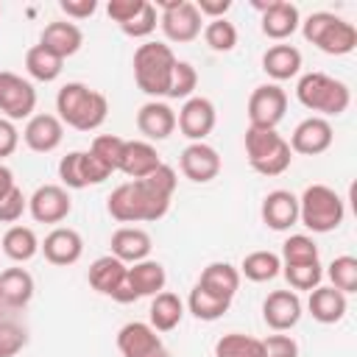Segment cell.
Masks as SVG:
<instances>
[{
    "instance_id": "1",
    "label": "cell",
    "mask_w": 357,
    "mask_h": 357,
    "mask_svg": "<svg viewBox=\"0 0 357 357\" xmlns=\"http://www.w3.org/2000/svg\"><path fill=\"white\" fill-rule=\"evenodd\" d=\"M176 170L170 165H159L153 173L137 181H126L112 190L106 198V209L117 223H153L162 220L170 209L176 192Z\"/></svg>"
},
{
    "instance_id": "2",
    "label": "cell",
    "mask_w": 357,
    "mask_h": 357,
    "mask_svg": "<svg viewBox=\"0 0 357 357\" xmlns=\"http://www.w3.org/2000/svg\"><path fill=\"white\" fill-rule=\"evenodd\" d=\"M56 117L75 128V131H95L103 126L109 114V100L103 92L81 84V81H67L59 95H56Z\"/></svg>"
},
{
    "instance_id": "3",
    "label": "cell",
    "mask_w": 357,
    "mask_h": 357,
    "mask_svg": "<svg viewBox=\"0 0 357 357\" xmlns=\"http://www.w3.org/2000/svg\"><path fill=\"white\" fill-rule=\"evenodd\" d=\"M176 61H178V59L173 56L170 45H165V42H142V45L134 50V61H131L137 86H139L148 98H153V100L165 98Z\"/></svg>"
},
{
    "instance_id": "4",
    "label": "cell",
    "mask_w": 357,
    "mask_h": 357,
    "mask_svg": "<svg viewBox=\"0 0 357 357\" xmlns=\"http://www.w3.org/2000/svg\"><path fill=\"white\" fill-rule=\"evenodd\" d=\"M296 98L304 109L318 112V117H337L351 103L349 86L326 73H304L296 84Z\"/></svg>"
},
{
    "instance_id": "5",
    "label": "cell",
    "mask_w": 357,
    "mask_h": 357,
    "mask_svg": "<svg viewBox=\"0 0 357 357\" xmlns=\"http://www.w3.org/2000/svg\"><path fill=\"white\" fill-rule=\"evenodd\" d=\"M245 156L248 165L259 173V176H282L290 162H293V151L287 145V139L276 131V128H259V126H248L245 128Z\"/></svg>"
},
{
    "instance_id": "6",
    "label": "cell",
    "mask_w": 357,
    "mask_h": 357,
    "mask_svg": "<svg viewBox=\"0 0 357 357\" xmlns=\"http://www.w3.org/2000/svg\"><path fill=\"white\" fill-rule=\"evenodd\" d=\"M343 215H346L343 198L326 184H310L298 198V220L312 234L335 231L343 223Z\"/></svg>"
},
{
    "instance_id": "7",
    "label": "cell",
    "mask_w": 357,
    "mask_h": 357,
    "mask_svg": "<svg viewBox=\"0 0 357 357\" xmlns=\"http://www.w3.org/2000/svg\"><path fill=\"white\" fill-rule=\"evenodd\" d=\"M301 33L329 56H346L357 47V28L329 11H315L301 22Z\"/></svg>"
},
{
    "instance_id": "8",
    "label": "cell",
    "mask_w": 357,
    "mask_h": 357,
    "mask_svg": "<svg viewBox=\"0 0 357 357\" xmlns=\"http://www.w3.org/2000/svg\"><path fill=\"white\" fill-rule=\"evenodd\" d=\"M153 8H159V28L170 42L184 45V42H192L195 36H201L204 17L198 14L195 3H190V0H156Z\"/></svg>"
},
{
    "instance_id": "9",
    "label": "cell",
    "mask_w": 357,
    "mask_h": 357,
    "mask_svg": "<svg viewBox=\"0 0 357 357\" xmlns=\"http://www.w3.org/2000/svg\"><path fill=\"white\" fill-rule=\"evenodd\" d=\"M126 276H128V265L120 262V259L112 257V254L98 257V259L89 265V271H86V279H89L92 290H98L100 296H109V298H114V301H120V304H131V301H137V298H134V293H131Z\"/></svg>"
},
{
    "instance_id": "10",
    "label": "cell",
    "mask_w": 357,
    "mask_h": 357,
    "mask_svg": "<svg viewBox=\"0 0 357 357\" xmlns=\"http://www.w3.org/2000/svg\"><path fill=\"white\" fill-rule=\"evenodd\" d=\"M36 109V89L28 78L0 70V114L6 120H28Z\"/></svg>"
},
{
    "instance_id": "11",
    "label": "cell",
    "mask_w": 357,
    "mask_h": 357,
    "mask_svg": "<svg viewBox=\"0 0 357 357\" xmlns=\"http://www.w3.org/2000/svg\"><path fill=\"white\" fill-rule=\"evenodd\" d=\"M109 176L112 173L89 151H70L59 162V178H61V187L67 190H84V187L106 181Z\"/></svg>"
},
{
    "instance_id": "12",
    "label": "cell",
    "mask_w": 357,
    "mask_h": 357,
    "mask_svg": "<svg viewBox=\"0 0 357 357\" xmlns=\"http://www.w3.org/2000/svg\"><path fill=\"white\" fill-rule=\"evenodd\" d=\"M287 112V92L279 84H259L248 98V126L276 128Z\"/></svg>"
},
{
    "instance_id": "13",
    "label": "cell",
    "mask_w": 357,
    "mask_h": 357,
    "mask_svg": "<svg viewBox=\"0 0 357 357\" xmlns=\"http://www.w3.org/2000/svg\"><path fill=\"white\" fill-rule=\"evenodd\" d=\"M117 351L123 357H167L159 332L145 321H128L117 332Z\"/></svg>"
},
{
    "instance_id": "14",
    "label": "cell",
    "mask_w": 357,
    "mask_h": 357,
    "mask_svg": "<svg viewBox=\"0 0 357 357\" xmlns=\"http://www.w3.org/2000/svg\"><path fill=\"white\" fill-rule=\"evenodd\" d=\"M215 123H218L215 103H212L209 98H201V95L187 98L184 106H181L178 114H176L178 131H181L187 139H192V142H204V139L212 134Z\"/></svg>"
},
{
    "instance_id": "15",
    "label": "cell",
    "mask_w": 357,
    "mask_h": 357,
    "mask_svg": "<svg viewBox=\"0 0 357 357\" xmlns=\"http://www.w3.org/2000/svg\"><path fill=\"white\" fill-rule=\"evenodd\" d=\"M251 6L262 14V33L273 42H284L301 25L298 8L287 0H254Z\"/></svg>"
},
{
    "instance_id": "16",
    "label": "cell",
    "mask_w": 357,
    "mask_h": 357,
    "mask_svg": "<svg viewBox=\"0 0 357 357\" xmlns=\"http://www.w3.org/2000/svg\"><path fill=\"white\" fill-rule=\"evenodd\" d=\"M28 212L36 223H61L73 212V198L61 184H42L28 198Z\"/></svg>"
},
{
    "instance_id": "17",
    "label": "cell",
    "mask_w": 357,
    "mask_h": 357,
    "mask_svg": "<svg viewBox=\"0 0 357 357\" xmlns=\"http://www.w3.org/2000/svg\"><path fill=\"white\" fill-rule=\"evenodd\" d=\"M332 139H335V131H332L329 120L312 114V117H304V120L293 128L287 145H290L293 153H301V156H318V153L329 151Z\"/></svg>"
},
{
    "instance_id": "18",
    "label": "cell",
    "mask_w": 357,
    "mask_h": 357,
    "mask_svg": "<svg viewBox=\"0 0 357 357\" xmlns=\"http://www.w3.org/2000/svg\"><path fill=\"white\" fill-rule=\"evenodd\" d=\"M39 251L45 254V259L50 265H59V268H67V265H75L84 254V240L75 229L70 226H56L53 231L45 234V240L39 243Z\"/></svg>"
},
{
    "instance_id": "19",
    "label": "cell",
    "mask_w": 357,
    "mask_h": 357,
    "mask_svg": "<svg viewBox=\"0 0 357 357\" xmlns=\"http://www.w3.org/2000/svg\"><path fill=\"white\" fill-rule=\"evenodd\" d=\"M178 167L190 181L206 184L220 173V153L206 142H190L178 156Z\"/></svg>"
},
{
    "instance_id": "20",
    "label": "cell",
    "mask_w": 357,
    "mask_h": 357,
    "mask_svg": "<svg viewBox=\"0 0 357 357\" xmlns=\"http://www.w3.org/2000/svg\"><path fill=\"white\" fill-rule=\"evenodd\" d=\"M262 318L273 332H287L301 321V298L296 290H273L262 301Z\"/></svg>"
},
{
    "instance_id": "21",
    "label": "cell",
    "mask_w": 357,
    "mask_h": 357,
    "mask_svg": "<svg viewBox=\"0 0 357 357\" xmlns=\"http://www.w3.org/2000/svg\"><path fill=\"white\" fill-rule=\"evenodd\" d=\"M22 139L31 151L36 153H50L61 145L64 139V123L56 114H31L25 128H22Z\"/></svg>"
},
{
    "instance_id": "22",
    "label": "cell",
    "mask_w": 357,
    "mask_h": 357,
    "mask_svg": "<svg viewBox=\"0 0 357 357\" xmlns=\"http://www.w3.org/2000/svg\"><path fill=\"white\" fill-rule=\"evenodd\" d=\"M262 223L273 231H287L298 223V198L290 190H273L262 198L259 206Z\"/></svg>"
},
{
    "instance_id": "23",
    "label": "cell",
    "mask_w": 357,
    "mask_h": 357,
    "mask_svg": "<svg viewBox=\"0 0 357 357\" xmlns=\"http://www.w3.org/2000/svg\"><path fill=\"white\" fill-rule=\"evenodd\" d=\"M39 45L45 50H50L53 56H59L61 61L75 56L84 45V33L75 22H67V20H59V22H47L39 33Z\"/></svg>"
},
{
    "instance_id": "24",
    "label": "cell",
    "mask_w": 357,
    "mask_h": 357,
    "mask_svg": "<svg viewBox=\"0 0 357 357\" xmlns=\"http://www.w3.org/2000/svg\"><path fill=\"white\" fill-rule=\"evenodd\" d=\"M109 245H112V257H117V259L126 262V265H134V262L148 259V254H151V248H153V240H151V234H148L145 229H139V226H120V229L112 234Z\"/></svg>"
},
{
    "instance_id": "25",
    "label": "cell",
    "mask_w": 357,
    "mask_h": 357,
    "mask_svg": "<svg viewBox=\"0 0 357 357\" xmlns=\"http://www.w3.org/2000/svg\"><path fill=\"white\" fill-rule=\"evenodd\" d=\"M137 128L148 142L167 139L176 131V112L162 100H148L137 112Z\"/></svg>"
},
{
    "instance_id": "26",
    "label": "cell",
    "mask_w": 357,
    "mask_h": 357,
    "mask_svg": "<svg viewBox=\"0 0 357 357\" xmlns=\"http://www.w3.org/2000/svg\"><path fill=\"white\" fill-rule=\"evenodd\" d=\"M162 165L156 148L148 139H126L123 145V159H120V173H126L131 181L145 178Z\"/></svg>"
},
{
    "instance_id": "27",
    "label": "cell",
    "mask_w": 357,
    "mask_h": 357,
    "mask_svg": "<svg viewBox=\"0 0 357 357\" xmlns=\"http://www.w3.org/2000/svg\"><path fill=\"white\" fill-rule=\"evenodd\" d=\"M134 298H142V296H156L165 290L167 284V273H165V265L156 262V259H142V262H134L128 265V276H126Z\"/></svg>"
},
{
    "instance_id": "28",
    "label": "cell",
    "mask_w": 357,
    "mask_h": 357,
    "mask_svg": "<svg viewBox=\"0 0 357 357\" xmlns=\"http://www.w3.org/2000/svg\"><path fill=\"white\" fill-rule=\"evenodd\" d=\"M262 70L265 75H271L273 81H287V78H296L298 70H301V50L296 45H271L265 53H262Z\"/></svg>"
},
{
    "instance_id": "29",
    "label": "cell",
    "mask_w": 357,
    "mask_h": 357,
    "mask_svg": "<svg viewBox=\"0 0 357 357\" xmlns=\"http://www.w3.org/2000/svg\"><path fill=\"white\" fill-rule=\"evenodd\" d=\"M346 296L340 290H335L332 284L329 287H315L310 290V301H307V310L310 315L318 321V324H337L343 315H346Z\"/></svg>"
},
{
    "instance_id": "30",
    "label": "cell",
    "mask_w": 357,
    "mask_h": 357,
    "mask_svg": "<svg viewBox=\"0 0 357 357\" xmlns=\"http://www.w3.org/2000/svg\"><path fill=\"white\" fill-rule=\"evenodd\" d=\"M184 318V301L170 293V290H162L151 298V310H148V324L156 329V332H170L181 324Z\"/></svg>"
},
{
    "instance_id": "31",
    "label": "cell",
    "mask_w": 357,
    "mask_h": 357,
    "mask_svg": "<svg viewBox=\"0 0 357 357\" xmlns=\"http://www.w3.org/2000/svg\"><path fill=\"white\" fill-rule=\"evenodd\" d=\"M195 284H201L204 290H209V293L231 301L234 293H237V287H240V271L234 265H229V262H209L201 271V279Z\"/></svg>"
},
{
    "instance_id": "32",
    "label": "cell",
    "mask_w": 357,
    "mask_h": 357,
    "mask_svg": "<svg viewBox=\"0 0 357 357\" xmlns=\"http://www.w3.org/2000/svg\"><path fill=\"white\" fill-rule=\"evenodd\" d=\"M0 298L6 307H25L33 298V276L25 268H6L0 273Z\"/></svg>"
},
{
    "instance_id": "33",
    "label": "cell",
    "mask_w": 357,
    "mask_h": 357,
    "mask_svg": "<svg viewBox=\"0 0 357 357\" xmlns=\"http://www.w3.org/2000/svg\"><path fill=\"white\" fill-rule=\"evenodd\" d=\"M0 245H3V254L8 259H14V262H28L39 251V240H36V231L31 226H11V229H6Z\"/></svg>"
},
{
    "instance_id": "34",
    "label": "cell",
    "mask_w": 357,
    "mask_h": 357,
    "mask_svg": "<svg viewBox=\"0 0 357 357\" xmlns=\"http://www.w3.org/2000/svg\"><path fill=\"white\" fill-rule=\"evenodd\" d=\"M237 271L248 282H271L282 273V259L273 251H251L243 257V265Z\"/></svg>"
},
{
    "instance_id": "35",
    "label": "cell",
    "mask_w": 357,
    "mask_h": 357,
    "mask_svg": "<svg viewBox=\"0 0 357 357\" xmlns=\"http://www.w3.org/2000/svg\"><path fill=\"white\" fill-rule=\"evenodd\" d=\"M229 307H231L229 298H220V296L204 290L201 284H195V287L190 290V296H187V310H190L198 321H218V318H223V315L229 312Z\"/></svg>"
},
{
    "instance_id": "36",
    "label": "cell",
    "mask_w": 357,
    "mask_h": 357,
    "mask_svg": "<svg viewBox=\"0 0 357 357\" xmlns=\"http://www.w3.org/2000/svg\"><path fill=\"white\" fill-rule=\"evenodd\" d=\"M25 70H28L31 78H36V81H42V84H50V81H56V78L61 75L64 61H61L59 56H53L50 50H45L42 45H33V47H28V53H25Z\"/></svg>"
},
{
    "instance_id": "37",
    "label": "cell",
    "mask_w": 357,
    "mask_h": 357,
    "mask_svg": "<svg viewBox=\"0 0 357 357\" xmlns=\"http://www.w3.org/2000/svg\"><path fill=\"white\" fill-rule=\"evenodd\" d=\"M215 357H265L262 340L243 335V332H229L215 340Z\"/></svg>"
},
{
    "instance_id": "38",
    "label": "cell",
    "mask_w": 357,
    "mask_h": 357,
    "mask_svg": "<svg viewBox=\"0 0 357 357\" xmlns=\"http://www.w3.org/2000/svg\"><path fill=\"white\" fill-rule=\"evenodd\" d=\"M282 265H307L318 262V245L310 234H290L282 243Z\"/></svg>"
},
{
    "instance_id": "39",
    "label": "cell",
    "mask_w": 357,
    "mask_h": 357,
    "mask_svg": "<svg viewBox=\"0 0 357 357\" xmlns=\"http://www.w3.org/2000/svg\"><path fill=\"white\" fill-rule=\"evenodd\" d=\"M326 276L332 282L335 290H340L343 296L349 293H357V259L351 254H340L329 262L326 268Z\"/></svg>"
},
{
    "instance_id": "40",
    "label": "cell",
    "mask_w": 357,
    "mask_h": 357,
    "mask_svg": "<svg viewBox=\"0 0 357 357\" xmlns=\"http://www.w3.org/2000/svg\"><path fill=\"white\" fill-rule=\"evenodd\" d=\"M123 145H126L123 137H117V134H100V137L92 139L89 153H92L109 173H117V170H120V159H123Z\"/></svg>"
},
{
    "instance_id": "41",
    "label": "cell",
    "mask_w": 357,
    "mask_h": 357,
    "mask_svg": "<svg viewBox=\"0 0 357 357\" xmlns=\"http://www.w3.org/2000/svg\"><path fill=\"white\" fill-rule=\"evenodd\" d=\"M204 42H206L215 53H229V50H234V45H237V28H234V22H229L226 17L209 20V22L204 25Z\"/></svg>"
},
{
    "instance_id": "42",
    "label": "cell",
    "mask_w": 357,
    "mask_h": 357,
    "mask_svg": "<svg viewBox=\"0 0 357 357\" xmlns=\"http://www.w3.org/2000/svg\"><path fill=\"white\" fill-rule=\"evenodd\" d=\"M198 86V73L190 61H176L173 67V75H170V84H167V95L165 98H173V100H187L192 98Z\"/></svg>"
},
{
    "instance_id": "43",
    "label": "cell",
    "mask_w": 357,
    "mask_h": 357,
    "mask_svg": "<svg viewBox=\"0 0 357 357\" xmlns=\"http://www.w3.org/2000/svg\"><path fill=\"white\" fill-rule=\"evenodd\" d=\"M282 273L293 290H315L321 287L324 271L321 262H307V265H282Z\"/></svg>"
},
{
    "instance_id": "44",
    "label": "cell",
    "mask_w": 357,
    "mask_h": 357,
    "mask_svg": "<svg viewBox=\"0 0 357 357\" xmlns=\"http://www.w3.org/2000/svg\"><path fill=\"white\" fill-rule=\"evenodd\" d=\"M156 25H159V14H156L153 3L145 0V6L139 8V14L131 17L126 25H120V31H123L126 36H131V39H145V36H151V33L156 31Z\"/></svg>"
},
{
    "instance_id": "45",
    "label": "cell",
    "mask_w": 357,
    "mask_h": 357,
    "mask_svg": "<svg viewBox=\"0 0 357 357\" xmlns=\"http://www.w3.org/2000/svg\"><path fill=\"white\" fill-rule=\"evenodd\" d=\"M28 346V332L17 321H0V357H17Z\"/></svg>"
},
{
    "instance_id": "46",
    "label": "cell",
    "mask_w": 357,
    "mask_h": 357,
    "mask_svg": "<svg viewBox=\"0 0 357 357\" xmlns=\"http://www.w3.org/2000/svg\"><path fill=\"white\" fill-rule=\"evenodd\" d=\"M28 209V198L22 195L20 187H14L3 201H0V223H17Z\"/></svg>"
},
{
    "instance_id": "47",
    "label": "cell",
    "mask_w": 357,
    "mask_h": 357,
    "mask_svg": "<svg viewBox=\"0 0 357 357\" xmlns=\"http://www.w3.org/2000/svg\"><path fill=\"white\" fill-rule=\"evenodd\" d=\"M262 349H265V357H298V343L282 332L268 335L262 340Z\"/></svg>"
},
{
    "instance_id": "48",
    "label": "cell",
    "mask_w": 357,
    "mask_h": 357,
    "mask_svg": "<svg viewBox=\"0 0 357 357\" xmlns=\"http://www.w3.org/2000/svg\"><path fill=\"white\" fill-rule=\"evenodd\" d=\"M142 6H145V0H109V3H106V14H109L117 25H126L131 17L139 14Z\"/></svg>"
},
{
    "instance_id": "49",
    "label": "cell",
    "mask_w": 357,
    "mask_h": 357,
    "mask_svg": "<svg viewBox=\"0 0 357 357\" xmlns=\"http://www.w3.org/2000/svg\"><path fill=\"white\" fill-rule=\"evenodd\" d=\"M17 145H20V131H17V126H14L11 120L0 117V159L11 156V153L17 151Z\"/></svg>"
},
{
    "instance_id": "50",
    "label": "cell",
    "mask_w": 357,
    "mask_h": 357,
    "mask_svg": "<svg viewBox=\"0 0 357 357\" xmlns=\"http://www.w3.org/2000/svg\"><path fill=\"white\" fill-rule=\"evenodd\" d=\"M59 8H61L70 20H86V17L95 14L98 3H95V0H61Z\"/></svg>"
},
{
    "instance_id": "51",
    "label": "cell",
    "mask_w": 357,
    "mask_h": 357,
    "mask_svg": "<svg viewBox=\"0 0 357 357\" xmlns=\"http://www.w3.org/2000/svg\"><path fill=\"white\" fill-rule=\"evenodd\" d=\"M198 14L201 17H209V20H220L226 17V11L231 8V0H198L195 3Z\"/></svg>"
},
{
    "instance_id": "52",
    "label": "cell",
    "mask_w": 357,
    "mask_h": 357,
    "mask_svg": "<svg viewBox=\"0 0 357 357\" xmlns=\"http://www.w3.org/2000/svg\"><path fill=\"white\" fill-rule=\"evenodd\" d=\"M17 184H14V173L6 167V165H0V201L14 190Z\"/></svg>"
},
{
    "instance_id": "53",
    "label": "cell",
    "mask_w": 357,
    "mask_h": 357,
    "mask_svg": "<svg viewBox=\"0 0 357 357\" xmlns=\"http://www.w3.org/2000/svg\"><path fill=\"white\" fill-rule=\"evenodd\" d=\"M0 14H3V8H0Z\"/></svg>"
},
{
    "instance_id": "54",
    "label": "cell",
    "mask_w": 357,
    "mask_h": 357,
    "mask_svg": "<svg viewBox=\"0 0 357 357\" xmlns=\"http://www.w3.org/2000/svg\"><path fill=\"white\" fill-rule=\"evenodd\" d=\"M0 304H3V298H0Z\"/></svg>"
}]
</instances>
